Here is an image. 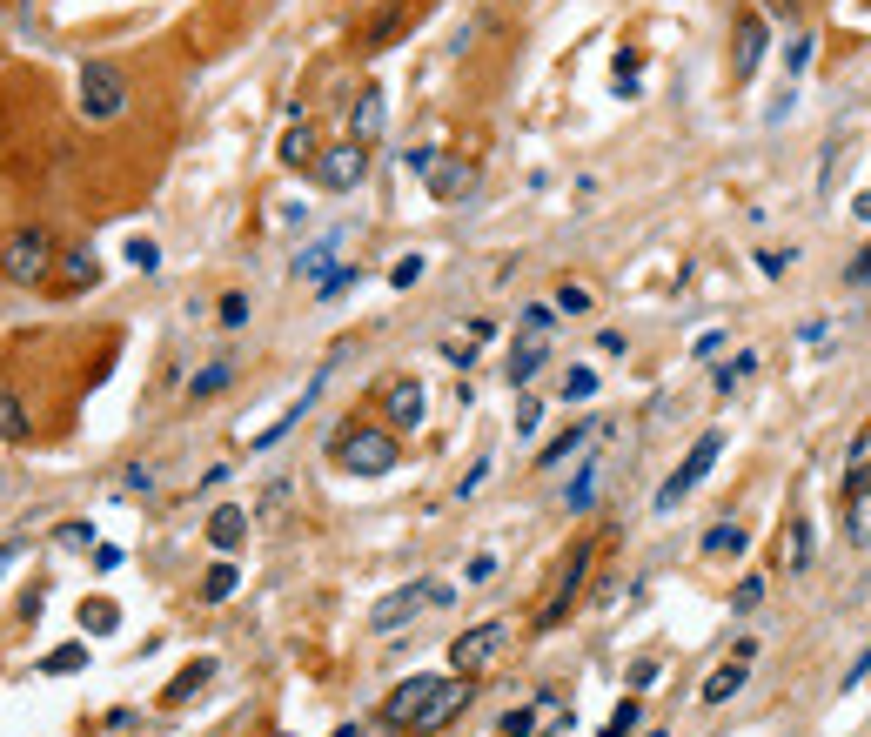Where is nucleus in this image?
Instances as JSON below:
<instances>
[{
  "instance_id": "13d9d810",
  "label": "nucleus",
  "mask_w": 871,
  "mask_h": 737,
  "mask_svg": "<svg viewBox=\"0 0 871 737\" xmlns=\"http://www.w3.org/2000/svg\"><path fill=\"white\" fill-rule=\"evenodd\" d=\"M21 550H27L21 536H14V543H0V577H7V570H14V563H21Z\"/></svg>"
},
{
  "instance_id": "f03ea898",
  "label": "nucleus",
  "mask_w": 871,
  "mask_h": 737,
  "mask_svg": "<svg viewBox=\"0 0 871 737\" xmlns=\"http://www.w3.org/2000/svg\"><path fill=\"white\" fill-rule=\"evenodd\" d=\"M54 262H61V255H54V242H47V228H21V235L0 242V275L21 282V289L47 282V268H54Z\"/></svg>"
},
{
  "instance_id": "4c0bfd02",
  "label": "nucleus",
  "mask_w": 871,
  "mask_h": 737,
  "mask_svg": "<svg viewBox=\"0 0 871 737\" xmlns=\"http://www.w3.org/2000/svg\"><path fill=\"white\" fill-rule=\"evenodd\" d=\"M536 731V704H523V711H503V724H496V737H530Z\"/></svg>"
},
{
  "instance_id": "5fc2aeb1",
  "label": "nucleus",
  "mask_w": 871,
  "mask_h": 737,
  "mask_svg": "<svg viewBox=\"0 0 871 737\" xmlns=\"http://www.w3.org/2000/svg\"><path fill=\"white\" fill-rule=\"evenodd\" d=\"M483 476H490V463H476V469H469L463 483H456V496H476V490H483Z\"/></svg>"
},
{
  "instance_id": "393cba45",
  "label": "nucleus",
  "mask_w": 871,
  "mask_h": 737,
  "mask_svg": "<svg viewBox=\"0 0 871 737\" xmlns=\"http://www.w3.org/2000/svg\"><path fill=\"white\" fill-rule=\"evenodd\" d=\"M94 282H101V262H94L88 248L61 255V289H94Z\"/></svg>"
},
{
  "instance_id": "6e6d98bb",
  "label": "nucleus",
  "mask_w": 871,
  "mask_h": 737,
  "mask_svg": "<svg viewBox=\"0 0 871 737\" xmlns=\"http://www.w3.org/2000/svg\"><path fill=\"white\" fill-rule=\"evenodd\" d=\"M402 161H409L416 175H429V168H436V148H409V155H402Z\"/></svg>"
},
{
  "instance_id": "4be33fe9",
  "label": "nucleus",
  "mask_w": 871,
  "mask_h": 737,
  "mask_svg": "<svg viewBox=\"0 0 871 737\" xmlns=\"http://www.w3.org/2000/svg\"><path fill=\"white\" fill-rule=\"evenodd\" d=\"M275 155H282V168H315V155H322V148H315V128L309 121H289V134H282Z\"/></svg>"
},
{
  "instance_id": "bf43d9fd",
  "label": "nucleus",
  "mask_w": 871,
  "mask_h": 737,
  "mask_svg": "<svg viewBox=\"0 0 871 737\" xmlns=\"http://www.w3.org/2000/svg\"><path fill=\"white\" fill-rule=\"evenodd\" d=\"M851 215H865V222H871V188H865L858 201H851Z\"/></svg>"
},
{
  "instance_id": "58836bf2",
  "label": "nucleus",
  "mask_w": 871,
  "mask_h": 737,
  "mask_svg": "<svg viewBox=\"0 0 871 737\" xmlns=\"http://www.w3.org/2000/svg\"><path fill=\"white\" fill-rule=\"evenodd\" d=\"M637 731V697H624L617 711H610V724H603V737H630Z\"/></svg>"
},
{
  "instance_id": "6ab92c4d",
  "label": "nucleus",
  "mask_w": 871,
  "mask_h": 737,
  "mask_svg": "<svg viewBox=\"0 0 871 737\" xmlns=\"http://www.w3.org/2000/svg\"><path fill=\"white\" fill-rule=\"evenodd\" d=\"M335 255H342V235H322V242H315V248H302V262H295V275H302V282H315V289H322V282H329L335 268H342V262H335Z\"/></svg>"
},
{
  "instance_id": "72a5a7b5",
  "label": "nucleus",
  "mask_w": 871,
  "mask_h": 737,
  "mask_svg": "<svg viewBox=\"0 0 871 737\" xmlns=\"http://www.w3.org/2000/svg\"><path fill=\"white\" fill-rule=\"evenodd\" d=\"M215 322H222V329H242V322H248V295H242V289H228L222 302H215Z\"/></svg>"
},
{
  "instance_id": "423d86ee",
  "label": "nucleus",
  "mask_w": 871,
  "mask_h": 737,
  "mask_svg": "<svg viewBox=\"0 0 871 737\" xmlns=\"http://www.w3.org/2000/svg\"><path fill=\"white\" fill-rule=\"evenodd\" d=\"M503 644H510V624L503 617H490V624H469L456 644H449V670L456 677H483V670L503 657Z\"/></svg>"
},
{
  "instance_id": "bb28decb",
  "label": "nucleus",
  "mask_w": 871,
  "mask_h": 737,
  "mask_svg": "<svg viewBox=\"0 0 871 737\" xmlns=\"http://www.w3.org/2000/svg\"><path fill=\"white\" fill-rule=\"evenodd\" d=\"M597 490H603V469H597V463H583V469H577V483L563 490V503H570V510L583 516V510H590V503H597Z\"/></svg>"
},
{
  "instance_id": "a18cd8bd",
  "label": "nucleus",
  "mask_w": 871,
  "mask_h": 737,
  "mask_svg": "<svg viewBox=\"0 0 871 737\" xmlns=\"http://www.w3.org/2000/svg\"><path fill=\"white\" fill-rule=\"evenodd\" d=\"M536 429H543V402H523V409H516V436H536Z\"/></svg>"
},
{
  "instance_id": "aec40b11",
  "label": "nucleus",
  "mask_w": 871,
  "mask_h": 737,
  "mask_svg": "<svg viewBox=\"0 0 871 737\" xmlns=\"http://www.w3.org/2000/svg\"><path fill=\"white\" fill-rule=\"evenodd\" d=\"M744 684H751V664H737V657H731V664H717L711 677H704V691H697V697H704V704L717 711V704H731Z\"/></svg>"
},
{
  "instance_id": "473e14b6",
  "label": "nucleus",
  "mask_w": 871,
  "mask_h": 737,
  "mask_svg": "<svg viewBox=\"0 0 871 737\" xmlns=\"http://www.w3.org/2000/svg\"><path fill=\"white\" fill-rule=\"evenodd\" d=\"M597 369H583V362H577V369H570V376H563V402H590V396H597Z\"/></svg>"
},
{
  "instance_id": "49530a36",
  "label": "nucleus",
  "mask_w": 871,
  "mask_h": 737,
  "mask_svg": "<svg viewBox=\"0 0 871 737\" xmlns=\"http://www.w3.org/2000/svg\"><path fill=\"white\" fill-rule=\"evenodd\" d=\"M443 356L456 362V369H469V362H476V342H469V335H449V342H443Z\"/></svg>"
},
{
  "instance_id": "0eeeda50",
  "label": "nucleus",
  "mask_w": 871,
  "mask_h": 737,
  "mask_svg": "<svg viewBox=\"0 0 871 737\" xmlns=\"http://www.w3.org/2000/svg\"><path fill=\"white\" fill-rule=\"evenodd\" d=\"M764 47H771V21H764V7H744L731 27V81L737 88L764 67Z\"/></svg>"
},
{
  "instance_id": "b1692460",
  "label": "nucleus",
  "mask_w": 871,
  "mask_h": 737,
  "mask_svg": "<svg viewBox=\"0 0 871 737\" xmlns=\"http://www.w3.org/2000/svg\"><path fill=\"white\" fill-rule=\"evenodd\" d=\"M27 402L14 396V389H0V443H27Z\"/></svg>"
},
{
  "instance_id": "2eb2a0df",
  "label": "nucleus",
  "mask_w": 871,
  "mask_h": 737,
  "mask_svg": "<svg viewBox=\"0 0 871 737\" xmlns=\"http://www.w3.org/2000/svg\"><path fill=\"white\" fill-rule=\"evenodd\" d=\"M208 543H215L222 557H235V550L248 543V510H242V503H222V510L208 516Z\"/></svg>"
},
{
  "instance_id": "a211bd4d",
  "label": "nucleus",
  "mask_w": 871,
  "mask_h": 737,
  "mask_svg": "<svg viewBox=\"0 0 871 737\" xmlns=\"http://www.w3.org/2000/svg\"><path fill=\"white\" fill-rule=\"evenodd\" d=\"M469 188H476V168H469V161H443V155H436V168H429V195L456 201V195H469Z\"/></svg>"
},
{
  "instance_id": "5701e85b",
  "label": "nucleus",
  "mask_w": 871,
  "mask_h": 737,
  "mask_svg": "<svg viewBox=\"0 0 871 737\" xmlns=\"http://www.w3.org/2000/svg\"><path fill=\"white\" fill-rule=\"evenodd\" d=\"M228 382H235V362H228V356H215V362H208V369H201L195 382H188V402H215V396L228 389Z\"/></svg>"
},
{
  "instance_id": "412c9836",
  "label": "nucleus",
  "mask_w": 871,
  "mask_h": 737,
  "mask_svg": "<svg viewBox=\"0 0 871 737\" xmlns=\"http://www.w3.org/2000/svg\"><path fill=\"white\" fill-rule=\"evenodd\" d=\"M778 563H784V577H804V570H811V523H804V516L778 536Z\"/></svg>"
},
{
  "instance_id": "603ef678",
  "label": "nucleus",
  "mask_w": 871,
  "mask_h": 737,
  "mask_svg": "<svg viewBox=\"0 0 871 737\" xmlns=\"http://www.w3.org/2000/svg\"><path fill=\"white\" fill-rule=\"evenodd\" d=\"M764 21H798V0H764Z\"/></svg>"
},
{
  "instance_id": "9b49d317",
  "label": "nucleus",
  "mask_w": 871,
  "mask_h": 737,
  "mask_svg": "<svg viewBox=\"0 0 871 737\" xmlns=\"http://www.w3.org/2000/svg\"><path fill=\"white\" fill-rule=\"evenodd\" d=\"M423 409H429V396H423V382H416V376H396L389 389H382V416H389V429H396V436L423 423Z\"/></svg>"
},
{
  "instance_id": "6e6552de",
  "label": "nucleus",
  "mask_w": 871,
  "mask_h": 737,
  "mask_svg": "<svg viewBox=\"0 0 871 737\" xmlns=\"http://www.w3.org/2000/svg\"><path fill=\"white\" fill-rule=\"evenodd\" d=\"M309 175L322 181L329 195H349V188L369 175V148H362V141H335V148H322V155H315Z\"/></svg>"
},
{
  "instance_id": "c9c22d12",
  "label": "nucleus",
  "mask_w": 871,
  "mask_h": 737,
  "mask_svg": "<svg viewBox=\"0 0 871 737\" xmlns=\"http://www.w3.org/2000/svg\"><path fill=\"white\" fill-rule=\"evenodd\" d=\"M845 476H871V429H858L845 449Z\"/></svg>"
},
{
  "instance_id": "de8ad7c7",
  "label": "nucleus",
  "mask_w": 871,
  "mask_h": 737,
  "mask_svg": "<svg viewBox=\"0 0 871 737\" xmlns=\"http://www.w3.org/2000/svg\"><path fill=\"white\" fill-rule=\"evenodd\" d=\"M845 282H851V289H871V248H858V255H851Z\"/></svg>"
},
{
  "instance_id": "39448f33",
  "label": "nucleus",
  "mask_w": 871,
  "mask_h": 737,
  "mask_svg": "<svg viewBox=\"0 0 871 737\" xmlns=\"http://www.w3.org/2000/svg\"><path fill=\"white\" fill-rule=\"evenodd\" d=\"M81 114H88V121H121V114H128V74L114 61L81 67Z\"/></svg>"
},
{
  "instance_id": "4d7b16f0",
  "label": "nucleus",
  "mask_w": 871,
  "mask_h": 737,
  "mask_svg": "<svg viewBox=\"0 0 871 737\" xmlns=\"http://www.w3.org/2000/svg\"><path fill=\"white\" fill-rule=\"evenodd\" d=\"M469 583H483V577H496V557H469V570H463Z\"/></svg>"
},
{
  "instance_id": "a19ab883",
  "label": "nucleus",
  "mask_w": 871,
  "mask_h": 737,
  "mask_svg": "<svg viewBox=\"0 0 871 737\" xmlns=\"http://www.w3.org/2000/svg\"><path fill=\"white\" fill-rule=\"evenodd\" d=\"M791 262H798V248H764V255H758V275H771V282H778Z\"/></svg>"
},
{
  "instance_id": "c85d7f7f",
  "label": "nucleus",
  "mask_w": 871,
  "mask_h": 737,
  "mask_svg": "<svg viewBox=\"0 0 871 737\" xmlns=\"http://www.w3.org/2000/svg\"><path fill=\"white\" fill-rule=\"evenodd\" d=\"M744 543H751V536L737 530V523H711V530H704V557H724V550H731V557H737Z\"/></svg>"
},
{
  "instance_id": "f3484780",
  "label": "nucleus",
  "mask_w": 871,
  "mask_h": 737,
  "mask_svg": "<svg viewBox=\"0 0 871 737\" xmlns=\"http://www.w3.org/2000/svg\"><path fill=\"white\" fill-rule=\"evenodd\" d=\"M376 134H382V88H362L356 108H349V141L376 148Z\"/></svg>"
},
{
  "instance_id": "f257e3e1",
  "label": "nucleus",
  "mask_w": 871,
  "mask_h": 737,
  "mask_svg": "<svg viewBox=\"0 0 871 737\" xmlns=\"http://www.w3.org/2000/svg\"><path fill=\"white\" fill-rule=\"evenodd\" d=\"M329 456L349 469V476H389V469L402 463V443H396V429L356 423V429H335L329 436Z\"/></svg>"
},
{
  "instance_id": "9d476101",
  "label": "nucleus",
  "mask_w": 871,
  "mask_h": 737,
  "mask_svg": "<svg viewBox=\"0 0 871 737\" xmlns=\"http://www.w3.org/2000/svg\"><path fill=\"white\" fill-rule=\"evenodd\" d=\"M436 684H443V677H402L396 691L382 697V724H389V731H416V717L429 711Z\"/></svg>"
},
{
  "instance_id": "7c9ffc66",
  "label": "nucleus",
  "mask_w": 871,
  "mask_h": 737,
  "mask_svg": "<svg viewBox=\"0 0 871 737\" xmlns=\"http://www.w3.org/2000/svg\"><path fill=\"white\" fill-rule=\"evenodd\" d=\"M81 664H88V644H61V650H47V657H41L47 677H67V670H81Z\"/></svg>"
},
{
  "instance_id": "3c124183",
  "label": "nucleus",
  "mask_w": 871,
  "mask_h": 737,
  "mask_svg": "<svg viewBox=\"0 0 871 737\" xmlns=\"http://www.w3.org/2000/svg\"><path fill=\"white\" fill-rule=\"evenodd\" d=\"M81 624H88V630H108L114 624V603H88V610H81Z\"/></svg>"
},
{
  "instance_id": "79ce46f5",
  "label": "nucleus",
  "mask_w": 871,
  "mask_h": 737,
  "mask_svg": "<svg viewBox=\"0 0 871 737\" xmlns=\"http://www.w3.org/2000/svg\"><path fill=\"white\" fill-rule=\"evenodd\" d=\"M389 282H396V289H416V282H423V255H402V262L389 268Z\"/></svg>"
},
{
  "instance_id": "4468645a",
  "label": "nucleus",
  "mask_w": 871,
  "mask_h": 737,
  "mask_svg": "<svg viewBox=\"0 0 871 737\" xmlns=\"http://www.w3.org/2000/svg\"><path fill=\"white\" fill-rule=\"evenodd\" d=\"M543 362H550V335H516L510 362H503V376H510V389H530V382L543 376Z\"/></svg>"
},
{
  "instance_id": "7ed1b4c3",
  "label": "nucleus",
  "mask_w": 871,
  "mask_h": 737,
  "mask_svg": "<svg viewBox=\"0 0 871 737\" xmlns=\"http://www.w3.org/2000/svg\"><path fill=\"white\" fill-rule=\"evenodd\" d=\"M590 557H597V543L583 536V543H570V557L557 563V583H550V603L536 610V630H557L563 617H570V603L583 597V577H590Z\"/></svg>"
},
{
  "instance_id": "f8f14e48",
  "label": "nucleus",
  "mask_w": 871,
  "mask_h": 737,
  "mask_svg": "<svg viewBox=\"0 0 871 737\" xmlns=\"http://www.w3.org/2000/svg\"><path fill=\"white\" fill-rule=\"evenodd\" d=\"M469 697H476V691H469V677H456V670H449L443 684H436V697H429V711L416 717V731H443V724H456V717L469 711Z\"/></svg>"
},
{
  "instance_id": "dca6fc26",
  "label": "nucleus",
  "mask_w": 871,
  "mask_h": 737,
  "mask_svg": "<svg viewBox=\"0 0 871 737\" xmlns=\"http://www.w3.org/2000/svg\"><path fill=\"white\" fill-rule=\"evenodd\" d=\"M590 436H597V423H570L563 436H550V443L536 449V469H543V476H550V469H563V463H570V456H577L583 443H590Z\"/></svg>"
},
{
  "instance_id": "ea45409f",
  "label": "nucleus",
  "mask_w": 871,
  "mask_h": 737,
  "mask_svg": "<svg viewBox=\"0 0 871 737\" xmlns=\"http://www.w3.org/2000/svg\"><path fill=\"white\" fill-rule=\"evenodd\" d=\"M557 309L563 315H590V289H583V282H563V289H557Z\"/></svg>"
},
{
  "instance_id": "f704fd0d",
  "label": "nucleus",
  "mask_w": 871,
  "mask_h": 737,
  "mask_svg": "<svg viewBox=\"0 0 871 737\" xmlns=\"http://www.w3.org/2000/svg\"><path fill=\"white\" fill-rule=\"evenodd\" d=\"M389 34H402V7H382L376 21H369V54H376V47H389Z\"/></svg>"
},
{
  "instance_id": "ddd939ff",
  "label": "nucleus",
  "mask_w": 871,
  "mask_h": 737,
  "mask_svg": "<svg viewBox=\"0 0 871 737\" xmlns=\"http://www.w3.org/2000/svg\"><path fill=\"white\" fill-rule=\"evenodd\" d=\"M845 543L871 550V476H845Z\"/></svg>"
},
{
  "instance_id": "cd10ccee",
  "label": "nucleus",
  "mask_w": 871,
  "mask_h": 737,
  "mask_svg": "<svg viewBox=\"0 0 871 737\" xmlns=\"http://www.w3.org/2000/svg\"><path fill=\"white\" fill-rule=\"evenodd\" d=\"M751 369H758V356H751V349H737L731 362H724V369H717V396H731V389H744V382H751Z\"/></svg>"
},
{
  "instance_id": "1a4fd4ad",
  "label": "nucleus",
  "mask_w": 871,
  "mask_h": 737,
  "mask_svg": "<svg viewBox=\"0 0 871 737\" xmlns=\"http://www.w3.org/2000/svg\"><path fill=\"white\" fill-rule=\"evenodd\" d=\"M429 603H449V583H409V590H389V597L376 603L369 624H376V630H402L416 610H429Z\"/></svg>"
},
{
  "instance_id": "e433bc0d",
  "label": "nucleus",
  "mask_w": 871,
  "mask_h": 737,
  "mask_svg": "<svg viewBox=\"0 0 871 737\" xmlns=\"http://www.w3.org/2000/svg\"><path fill=\"white\" fill-rule=\"evenodd\" d=\"M128 268H141V275H155V268H161V248L148 242V235H134V242H128Z\"/></svg>"
},
{
  "instance_id": "a878e982",
  "label": "nucleus",
  "mask_w": 871,
  "mask_h": 737,
  "mask_svg": "<svg viewBox=\"0 0 871 737\" xmlns=\"http://www.w3.org/2000/svg\"><path fill=\"white\" fill-rule=\"evenodd\" d=\"M235 590H242V570H235V563H215V570H208V577H201V603H228L235 597Z\"/></svg>"
},
{
  "instance_id": "c03bdc74",
  "label": "nucleus",
  "mask_w": 871,
  "mask_h": 737,
  "mask_svg": "<svg viewBox=\"0 0 871 737\" xmlns=\"http://www.w3.org/2000/svg\"><path fill=\"white\" fill-rule=\"evenodd\" d=\"M342 289H356V268H349V262L335 268V275H329V282H322V289H315V295H322V302H335V295H342Z\"/></svg>"
},
{
  "instance_id": "20e7f679",
  "label": "nucleus",
  "mask_w": 871,
  "mask_h": 737,
  "mask_svg": "<svg viewBox=\"0 0 871 737\" xmlns=\"http://www.w3.org/2000/svg\"><path fill=\"white\" fill-rule=\"evenodd\" d=\"M717 456H724V436H717V429H704V436L684 449V463L664 476V490H657V510H677V503H684V496H691L697 483H704V476L717 469Z\"/></svg>"
},
{
  "instance_id": "09e8293b",
  "label": "nucleus",
  "mask_w": 871,
  "mask_h": 737,
  "mask_svg": "<svg viewBox=\"0 0 871 737\" xmlns=\"http://www.w3.org/2000/svg\"><path fill=\"white\" fill-rule=\"evenodd\" d=\"M784 67H791V74H804V67H811V34H798V41H791V54H784Z\"/></svg>"
},
{
  "instance_id": "8fccbe9b",
  "label": "nucleus",
  "mask_w": 871,
  "mask_h": 737,
  "mask_svg": "<svg viewBox=\"0 0 871 737\" xmlns=\"http://www.w3.org/2000/svg\"><path fill=\"white\" fill-rule=\"evenodd\" d=\"M644 684H657V657H637V664H630V691H644Z\"/></svg>"
},
{
  "instance_id": "2f4dec72",
  "label": "nucleus",
  "mask_w": 871,
  "mask_h": 737,
  "mask_svg": "<svg viewBox=\"0 0 871 737\" xmlns=\"http://www.w3.org/2000/svg\"><path fill=\"white\" fill-rule=\"evenodd\" d=\"M516 329H523V335H550V329H557V302H530V309L516 315Z\"/></svg>"
},
{
  "instance_id": "37998d69",
  "label": "nucleus",
  "mask_w": 871,
  "mask_h": 737,
  "mask_svg": "<svg viewBox=\"0 0 871 737\" xmlns=\"http://www.w3.org/2000/svg\"><path fill=\"white\" fill-rule=\"evenodd\" d=\"M758 603H764V577H744L737 597H731V610H758Z\"/></svg>"
},
{
  "instance_id": "864d4df0",
  "label": "nucleus",
  "mask_w": 871,
  "mask_h": 737,
  "mask_svg": "<svg viewBox=\"0 0 871 737\" xmlns=\"http://www.w3.org/2000/svg\"><path fill=\"white\" fill-rule=\"evenodd\" d=\"M865 670H871V637H865V650L851 657V670H845V684H865Z\"/></svg>"
},
{
  "instance_id": "052dcab7",
  "label": "nucleus",
  "mask_w": 871,
  "mask_h": 737,
  "mask_svg": "<svg viewBox=\"0 0 871 737\" xmlns=\"http://www.w3.org/2000/svg\"><path fill=\"white\" fill-rule=\"evenodd\" d=\"M329 737H362V731H356V724H342V731H329Z\"/></svg>"
},
{
  "instance_id": "c756f323",
  "label": "nucleus",
  "mask_w": 871,
  "mask_h": 737,
  "mask_svg": "<svg viewBox=\"0 0 871 737\" xmlns=\"http://www.w3.org/2000/svg\"><path fill=\"white\" fill-rule=\"evenodd\" d=\"M208 677H215V664H208V657H195V664L168 684V704H188V697H195V684H208Z\"/></svg>"
}]
</instances>
